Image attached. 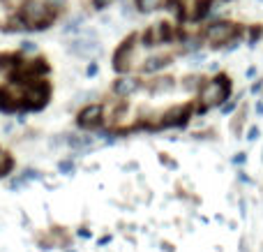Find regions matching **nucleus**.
<instances>
[{
    "mask_svg": "<svg viewBox=\"0 0 263 252\" xmlns=\"http://www.w3.org/2000/svg\"><path fill=\"white\" fill-rule=\"evenodd\" d=\"M26 97L30 100L28 104L35 106V109H40V106H44L46 100H49V86H46V83H35V88H30Z\"/></svg>",
    "mask_w": 263,
    "mask_h": 252,
    "instance_id": "7",
    "label": "nucleus"
},
{
    "mask_svg": "<svg viewBox=\"0 0 263 252\" xmlns=\"http://www.w3.org/2000/svg\"><path fill=\"white\" fill-rule=\"evenodd\" d=\"M171 65V58L168 56H155V58H148L143 65V72H157V69Z\"/></svg>",
    "mask_w": 263,
    "mask_h": 252,
    "instance_id": "10",
    "label": "nucleus"
},
{
    "mask_svg": "<svg viewBox=\"0 0 263 252\" xmlns=\"http://www.w3.org/2000/svg\"><path fill=\"white\" fill-rule=\"evenodd\" d=\"M236 26L229 21H217V23H210L208 30H205V37L213 46H219V44H227L231 37H236Z\"/></svg>",
    "mask_w": 263,
    "mask_h": 252,
    "instance_id": "2",
    "label": "nucleus"
},
{
    "mask_svg": "<svg viewBox=\"0 0 263 252\" xmlns=\"http://www.w3.org/2000/svg\"><path fill=\"white\" fill-rule=\"evenodd\" d=\"M37 46L32 44V42H23V51H35Z\"/></svg>",
    "mask_w": 263,
    "mask_h": 252,
    "instance_id": "20",
    "label": "nucleus"
},
{
    "mask_svg": "<svg viewBox=\"0 0 263 252\" xmlns=\"http://www.w3.org/2000/svg\"><path fill=\"white\" fill-rule=\"evenodd\" d=\"M136 88H139L136 79H118V81L114 83L116 95H120V97H127V95H132V93H134Z\"/></svg>",
    "mask_w": 263,
    "mask_h": 252,
    "instance_id": "9",
    "label": "nucleus"
},
{
    "mask_svg": "<svg viewBox=\"0 0 263 252\" xmlns=\"http://www.w3.org/2000/svg\"><path fill=\"white\" fill-rule=\"evenodd\" d=\"M100 120H102L100 104H90L79 114V125H81V128H95V125H100Z\"/></svg>",
    "mask_w": 263,
    "mask_h": 252,
    "instance_id": "4",
    "label": "nucleus"
},
{
    "mask_svg": "<svg viewBox=\"0 0 263 252\" xmlns=\"http://www.w3.org/2000/svg\"><path fill=\"white\" fill-rule=\"evenodd\" d=\"M67 143L72 148H90L92 146V139L90 137H79V134H72V137L67 139Z\"/></svg>",
    "mask_w": 263,
    "mask_h": 252,
    "instance_id": "11",
    "label": "nucleus"
},
{
    "mask_svg": "<svg viewBox=\"0 0 263 252\" xmlns=\"http://www.w3.org/2000/svg\"><path fill=\"white\" fill-rule=\"evenodd\" d=\"M60 171H74L72 162H60Z\"/></svg>",
    "mask_w": 263,
    "mask_h": 252,
    "instance_id": "18",
    "label": "nucleus"
},
{
    "mask_svg": "<svg viewBox=\"0 0 263 252\" xmlns=\"http://www.w3.org/2000/svg\"><path fill=\"white\" fill-rule=\"evenodd\" d=\"M69 51L77 56H83V58H90V56L102 53V46L97 44V42H90V40H77V42H72Z\"/></svg>",
    "mask_w": 263,
    "mask_h": 252,
    "instance_id": "5",
    "label": "nucleus"
},
{
    "mask_svg": "<svg viewBox=\"0 0 263 252\" xmlns=\"http://www.w3.org/2000/svg\"><path fill=\"white\" fill-rule=\"evenodd\" d=\"M233 162H236V165H240V162H245V153H238V155L233 157Z\"/></svg>",
    "mask_w": 263,
    "mask_h": 252,
    "instance_id": "22",
    "label": "nucleus"
},
{
    "mask_svg": "<svg viewBox=\"0 0 263 252\" xmlns=\"http://www.w3.org/2000/svg\"><path fill=\"white\" fill-rule=\"evenodd\" d=\"M229 93H231V79L229 77L217 74L215 79H210V81L201 88V102H203V109L222 104V102L229 97Z\"/></svg>",
    "mask_w": 263,
    "mask_h": 252,
    "instance_id": "1",
    "label": "nucleus"
},
{
    "mask_svg": "<svg viewBox=\"0 0 263 252\" xmlns=\"http://www.w3.org/2000/svg\"><path fill=\"white\" fill-rule=\"evenodd\" d=\"M23 19L30 28H46V23L51 21V12L44 7V5L37 3H28L23 7Z\"/></svg>",
    "mask_w": 263,
    "mask_h": 252,
    "instance_id": "3",
    "label": "nucleus"
},
{
    "mask_svg": "<svg viewBox=\"0 0 263 252\" xmlns=\"http://www.w3.org/2000/svg\"><path fill=\"white\" fill-rule=\"evenodd\" d=\"M92 3H95V7H106L111 0H92Z\"/></svg>",
    "mask_w": 263,
    "mask_h": 252,
    "instance_id": "21",
    "label": "nucleus"
},
{
    "mask_svg": "<svg viewBox=\"0 0 263 252\" xmlns=\"http://www.w3.org/2000/svg\"><path fill=\"white\" fill-rule=\"evenodd\" d=\"M12 167V160H9L5 153H0V176H5V171Z\"/></svg>",
    "mask_w": 263,
    "mask_h": 252,
    "instance_id": "15",
    "label": "nucleus"
},
{
    "mask_svg": "<svg viewBox=\"0 0 263 252\" xmlns=\"http://www.w3.org/2000/svg\"><path fill=\"white\" fill-rule=\"evenodd\" d=\"M155 5H157V0H136V7L141 12H150V9H155Z\"/></svg>",
    "mask_w": 263,
    "mask_h": 252,
    "instance_id": "14",
    "label": "nucleus"
},
{
    "mask_svg": "<svg viewBox=\"0 0 263 252\" xmlns=\"http://www.w3.org/2000/svg\"><path fill=\"white\" fill-rule=\"evenodd\" d=\"M132 42H134V37H129L127 42H123V46H120L118 53H116V58H114V69H116V72H127V69H129Z\"/></svg>",
    "mask_w": 263,
    "mask_h": 252,
    "instance_id": "6",
    "label": "nucleus"
},
{
    "mask_svg": "<svg viewBox=\"0 0 263 252\" xmlns=\"http://www.w3.org/2000/svg\"><path fill=\"white\" fill-rule=\"evenodd\" d=\"M190 114H192V106L190 104L178 106V109H173V111H168V114H166L164 125H182L187 118H190Z\"/></svg>",
    "mask_w": 263,
    "mask_h": 252,
    "instance_id": "8",
    "label": "nucleus"
},
{
    "mask_svg": "<svg viewBox=\"0 0 263 252\" xmlns=\"http://www.w3.org/2000/svg\"><path fill=\"white\" fill-rule=\"evenodd\" d=\"M46 3H49L51 5V7H65V0H46Z\"/></svg>",
    "mask_w": 263,
    "mask_h": 252,
    "instance_id": "19",
    "label": "nucleus"
},
{
    "mask_svg": "<svg viewBox=\"0 0 263 252\" xmlns=\"http://www.w3.org/2000/svg\"><path fill=\"white\" fill-rule=\"evenodd\" d=\"M185 88H187V91H194V88H199V81H201V79L199 77H187L185 79Z\"/></svg>",
    "mask_w": 263,
    "mask_h": 252,
    "instance_id": "16",
    "label": "nucleus"
},
{
    "mask_svg": "<svg viewBox=\"0 0 263 252\" xmlns=\"http://www.w3.org/2000/svg\"><path fill=\"white\" fill-rule=\"evenodd\" d=\"M81 21H83V16H81V14H77L74 19H69V21H67V26L63 28V32H72V30H77L79 23H81Z\"/></svg>",
    "mask_w": 263,
    "mask_h": 252,
    "instance_id": "13",
    "label": "nucleus"
},
{
    "mask_svg": "<svg viewBox=\"0 0 263 252\" xmlns=\"http://www.w3.org/2000/svg\"><path fill=\"white\" fill-rule=\"evenodd\" d=\"M256 137H259V128H250V134H247V139H250V141H254Z\"/></svg>",
    "mask_w": 263,
    "mask_h": 252,
    "instance_id": "17",
    "label": "nucleus"
},
{
    "mask_svg": "<svg viewBox=\"0 0 263 252\" xmlns=\"http://www.w3.org/2000/svg\"><path fill=\"white\" fill-rule=\"evenodd\" d=\"M171 88H173V79L162 77V79H157V83L153 86V93H166V91H171Z\"/></svg>",
    "mask_w": 263,
    "mask_h": 252,
    "instance_id": "12",
    "label": "nucleus"
}]
</instances>
